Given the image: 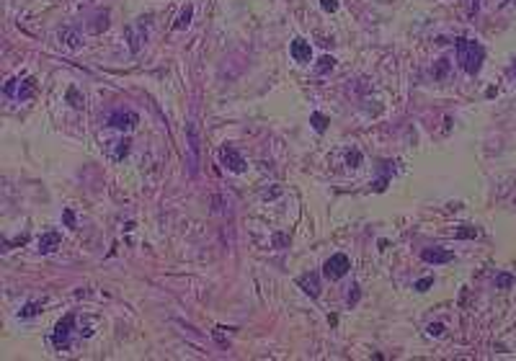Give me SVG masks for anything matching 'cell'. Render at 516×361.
Returning <instances> with one entry per match:
<instances>
[{
	"label": "cell",
	"mask_w": 516,
	"mask_h": 361,
	"mask_svg": "<svg viewBox=\"0 0 516 361\" xmlns=\"http://www.w3.org/2000/svg\"><path fill=\"white\" fill-rule=\"evenodd\" d=\"M483 57H485V49L480 47L478 41H473V39H457V59H460L462 70L467 75H475L480 70Z\"/></svg>",
	"instance_id": "6da1fadb"
},
{
	"label": "cell",
	"mask_w": 516,
	"mask_h": 361,
	"mask_svg": "<svg viewBox=\"0 0 516 361\" xmlns=\"http://www.w3.org/2000/svg\"><path fill=\"white\" fill-rule=\"evenodd\" d=\"M186 145H189V157H186V165H189V173L196 175L199 173V160H201V142H199V129L194 122L186 124Z\"/></svg>",
	"instance_id": "7a4b0ae2"
},
{
	"label": "cell",
	"mask_w": 516,
	"mask_h": 361,
	"mask_svg": "<svg viewBox=\"0 0 516 361\" xmlns=\"http://www.w3.org/2000/svg\"><path fill=\"white\" fill-rule=\"evenodd\" d=\"M124 36L129 41V52L132 54H140L142 49V44L147 41V18H137L134 24H129L124 29Z\"/></svg>",
	"instance_id": "3957f363"
},
{
	"label": "cell",
	"mask_w": 516,
	"mask_h": 361,
	"mask_svg": "<svg viewBox=\"0 0 516 361\" xmlns=\"http://www.w3.org/2000/svg\"><path fill=\"white\" fill-rule=\"evenodd\" d=\"M349 268H351L349 256H343V253H335V256H330V258L325 261V266H323V274H325L330 281H335V279H343V276L349 274Z\"/></svg>",
	"instance_id": "277c9868"
},
{
	"label": "cell",
	"mask_w": 516,
	"mask_h": 361,
	"mask_svg": "<svg viewBox=\"0 0 516 361\" xmlns=\"http://www.w3.org/2000/svg\"><path fill=\"white\" fill-rule=\"evenodd\" d=\"M73 328H75V315H65V318L57 323V328H54L52 343H54L57 348H67V346H70V333H73Z\"/></svg>",
	"instance_id": "5b68a950"
},
{
	"label": "cell",
	"mask_w": 516,
	"mask_h": 361,
	"mask_svg": "<svg viewBox=\"0 0 516 361\" xmlns=\"http://www.w3.org/2000/svg\"><path fill=\"white\" fill-rule=\"evenodd\" d=\"M219 160H222V165H225L227 170H233V173H243V170H245L243 155H240L235 147H230V145H225V147L219 150Z\"/></svg>",
	"instance_id": "8992f818"
},
{
	"label": "cell",
	"mask_w": 516,
	"mask_h": 361,
	"mask_svg": "<svg viewBox=\"0 0 516 361\" xmlns=\"http://www.w3.org/2000/svg\"><path fill=\"white\" fill-rule=\"evenodd\" d=\"M137 124H140V116L134 114V111H114V114L108 116V127L122 129V132H129Z\"/></svg>",
	"instance_id": "52a82bcc"
},
{
	"label": "cell",
	"mask_w": 516,
	"mask_h": 361,
	"mask_svg": "<svg viewBox=\"0 0 516 361\" xmlns=\"http://www.w3.org/2000/svg\"><path fill=\"white\" fill-rule=\"evenodd\" d=\"M289 52H292V57H295V62H300V65H307L312 59V47H310V41H305V39H295V41H292Z\"/></svg>",
	"instance_id": "ba28073f"
},
{
	"label": "cell",
	"mask_w": 516,
	"mask_h": 361,
	"mask_svg": "<svg viewBox=\"0 0 516 361\" xmlns=\"http://www.w3.org/2000/svg\"><path fill=\"white\" fill-rule=\"evenodd\" d=\"M421 258L426 263H434V266H441V263H449L454 258L452 251H441V248H426V251L421 253Z\"/></svg>",
	"instance_id": "9c48e42d"
},
{
	"label": "cell",
	"mask_w": 516,
	"mask_h": 361,
	"mask_svg": "<svg viewBox=\"0 0 516 361\" xmlns=\"http://www.w3.org/2000/svg\"><path fill=\"white\" fill-rule=\"evenodd\" d=\"M297 284L307 291L310 297H318V294H320V279H318V274H302V276L297 279Z\"/></svg>",
	"instance_id": "30bf717a"
},
{
	"label": "cell",
	"mask_w": 516,
	"mask_h": 361,
	"mask_svg": "<svg viewBox=\"0 0 516 361\" xmlns=\"http://www.w3.org/2000/svg\"><path fill=\"white\" fill-rule=\"evenodd\" d=\"M62 243V237H60V232H44L41 237H39V253H52L54 248Z\"/></svg>",
	"instance_id": "8fae6325"
},
{
	"label": "cell",
	"mask_w": 516,
	"mask_h": 361,
	"mask_svg": "<svg viewBox=\"0 0 516 361\" xmlns=\"http://www.w3.org/2000/svg\"><path fill=\"white\" fill-rule=\"evenodd\" d=\"M111 145V160H122V157H127L129 155V147H132V142L127 140V137H122V140H114V142H108Z\"/></svg>",
	"instance_id": "7c38bea8"
},
{
	"label": "cell",
	"mask_w": 516,
	"mask_h": 361,
	"mask_svg": "<svg viewBox=\"0 0 516 361\" xmlns=\"http://www.w3.org/2000/svg\"><path fill=\"white\" fill-rule=\"evenodd\" d=\"M191 16H194V8L191 6H186L181 13H178V18H176V24H173V29L176 31H184L189 24H191Z\"/></svg>",
	"instance_id": "4fadbf2b"
},
{
	"label": "cell",
	"mask_w": 516,
	"mask_h": 361,
	"mask_svg": "<svg viewBox=\"0 0 516 361\" xmlns=\"http://www.w3.org/2000/svg\"><path fill=\"white\" fill-rule=\"evenodd\" d=\"M60 39H62L70 49H78V47H80V34L73 31V29H62V31H60Z\"/></svg>",
	"instance_id": "5bb4252c"
},
{
	"label": "cell",
	"mask_w": 516,
	"mask_h": 361,
	"mask_svg": "<svg viewBox=\"0 0 516 361\" xmlns=\"http://www.w3.org/2000/svg\"><path fill=\"white\" fill-rule=\"evenodd\" d=\"M34 90H36V80H34V78H26V80H24V85L18 88L16 98H18V101H26V98H31V96H34Z\"/></svg>",
	"instance_id": "9a60e30c"
},
{
	"label": "cell",
	"mask_w": 516,
	"mask_h": 361,
	"mask_svg": "<svg viewBox=\"0 0 516 361\" xmlns=\"http://www.w3.org/2000/svg\"><path fill=\"white\" fill-rule=\"evenodd\" d=\"M310 124L315 127V132H325L328 129V116H323L320 111H315V114L310 116Z\"/></svg>",
	"instance_id": "2e32d148"
},
{
	"label": "cell",
	"mask_w": 516,
	"mask_h": 361,
	"mask_svg": "<svg viewBox=\"0 0 516 361\" xmlns=\"http://www.w3.org/2000/svg\"><path fill=\"white\" fill-rule=\"evenodd\" d=\"M67 101H70L73 108H83V96L78 93V88H75V85L67 88Z\"/></svg>",
	"instance_id": "e0dca14e"
},
{
	"label": "cell",
	"mask_w": 516,
	"mask_h": 361,
	"mask_svg": "<svg viewBox=\"0 0 516 361\" xmlns=\"http://www.w3.org/2000/svg\"><path fill=\"white\" fill-rule=\"evenodd\" d=\"M516 284V276L513 274H498L496 276V289H508Z\"/></svg>",
	"instance_id": "ac0fdd59"
},
{
	"label": "cell",
	"mask_w": 516,
	"mask_h": 361,
	"mask_svg": "<svg viewBox=\"0 0 516 361\" xmlns=\"http://www.w3.org/2000/svg\"><path fill=\"white\" fill-rule=\"evenodd\" d=\"M431 73H434V78H444L446 73H449V59H439Z\"/></svg>",
	"instance_id": "d6986e66"
},
{
	"label": "cell",
	"mask_w": 516,
	"mask_h": 361,
	"mask_svg": "<svg viewBox=\"0 0 516 361\" xmlns=\"http://www.w3.org/2000/svg\"><path fill=\"white\" fill-rule=\"evenodd\" d=\"M346 163H349V168H359V165H362V152L351 150V152L346 155Z\"/></svg>",
	"instance_id": "ffe728a7"
},
{
	"label": "cell",
	"mask_w": 516,
	"mask_h": 361,
	"mask_svg": "<svg viewBox=\"0 0 516 361\" xmlns=\"http://www.w3.org/2000/svg\"><path fill=\"white\" fill-rule=\"evenodd\" d=\"M333 65H335V59H333V57H328V54H325V57H320V59H318V73H320V75H323V73H328Z\"/></svg>",
	"instance_id": "44dd1931"
},
{
	"label": "cell",
	"mask_w": 516,
	"mask_h": 361,
	"mask_svg": "<svg viewBox=\"0 0 516 361\" xmlns=\"http://www.w3.org/2000/svg\"><path fill=\"white\" fill-rule=\"evenodd\" d=\"M39 310H41V305H39V302H29L24 310H21V318H34V315H36Z\"/></svg>",
	"instance_id": "7402d4cb"
},
{
	"label": "cell",
	"mask_w": 516,
	"mask_h": 361,
	"mask_svg": "<svg viewBox=\"0 0 516 361\" xmlns=\"http://www.w3.org/2000/svg\"><path fill=\"white\" fill-rule=\"evenodd\" d=\"M454 235H457L460 240H467V237H478V230H475V227H462V230H457Z\"/></svg>",
	"instance_id": "603a6c76"
},
{
	"label": "cell",
	"mask_w": 516,
	"mask_h": 361,
	"mask_svg": "<svg viewBox=\"0 0 516 361\" xmlns=\"http://www.w3.org/2000/svg\"><path fill=\"white\" fill-rule=\"evenodd\" d=\"M320 6H323V11L335 13V11H338V0H320Z\"/></svg>",
	"instance_id": "cb8c5ba5"
},
{
	"label": "cell",
	"mask_w": 516,
	"mask_h": 361,
	"mask_svg": "<svg viewBox=\"0 0 516 361\" xmlns=\"http://www.w3.org/2000/svg\"><path fill=\"white\" fill-rule=\"evenodd\" d=\"M429 286H434V279H429V276H426V279H418V281H416V289H418V291H426Z\"/></svg>",
	"instance_id": "d4e9b609"
},
{
	"label": "cell",
	"mask_w": 516,
	"mask_h": 361,
	"mask_svg": "<svg viewBox=\"0 0 516 361\" xmlns=\"http://www.w3.org/2000/svg\"><path fill=\"white\" fill-rule=\"evenodd\" d=\"M441 333H444V325H441V323H431V325H429V335H436V338H439Z\"/></svg>",
	"instance_id": "484cf974"
},
{
	"label": "cell",
	"mask_w": 516,
	"mask_h": 361,
	"mask_svg": "<svg viewBox=\"0 0 516 361\" xmlns=\"http://www.w3.org/2000/svg\"><path fill=\"white\" fill-rule=\"evenodd\" d=\"M65 222H67V227H75V214H73L70 209L65 212Z\"/></svg>",
	"instance_id": "4316f807"
},
{
	"label": "cell",
	"mask_w": 516,
	"mask_h": 361,
	"mask_svg": "<svg viewBox=\"0 0 516 361\" xmlns=\"http://www.w3.org/2000/svg\"><path fill=\"white\" fill-rule=\"evenodd\" d=\"M351 289H354V291H351V294H349V305H356V299H359V286L354 284Z\"/></svg>",
	"instance_id": "83f0119b"
},
{
	"label": "cell",
	"mask_w": 516,
	"mask_h": 361,
	"mask_svg": "<svg viewBox=\"0 0 516 361\" xmlns=\"http://www.w3.org/2000/svg\"><path fill=\"white\" fill-rule=\"evenodd\" d=\"M385 186H387V178H379L374 184V191H385Z\"/></svg>",
	"instance_id": "f1b7e54d"
},
{
	"label": "cell",
	"mask_w": 516,
	"mask_h": 361,
	"mask_svg": "<svg viewBox=\"0 0 516 361\" xmlns=\"http://www.w3.org/2000/svg\"><path fill=\"white\" fill-rule=\"evenodd\" d=\"M274 245H276V248L286 245V237H284V235H276V237H274Z\"/></svg>",
	"instance_id": "f546056e"
},
{
	"label": "cell",
	"mask_w": 516,
	"mask_h": 361,
	"mask_svg": "<svg viewBox=\"0 0 516 361\" xmlns=\"http://www.w3.org/2000/svg\"><path fill=\"white\" fill-rule=\"evenodd\" d=\"M478 8H480V3H478V0H470V13H475Z\"/></svg>",
	"instance_id": "4dcf8cb0"
},
{
	"label": "cell",
	"mask_w": 516,
	"mask_h": 361,
	"mask_svg": "<svg viewBox=\"0 0 516 361\" xmlns=\"http://www.w3.org/2000/svg\"><path fill=\"white\" fill-rule=\"evenodd\" d=\"M511 73H513V75H516V62H513V65H511Z\"/></svg>",
	"instance_id": "1f68e13d"
}]
</instances>
